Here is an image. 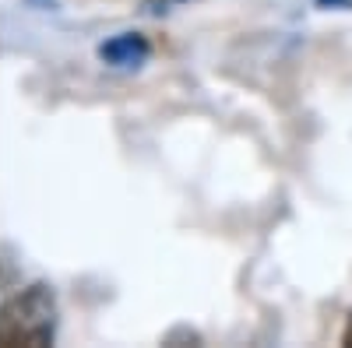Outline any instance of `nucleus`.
I'll use <instances>...</instances> for the list:
<instances>
[{
    "label": "nucleus",
    "instance_id": "nucleus-2",
    "mask_svg": "<svg viewBox=\"0 0 352 348\" xmlns=\"http://www.w3.org/2000/svg\"><path fill=\"white\" fill-rule=\"evenodd\" d=\"M148 53H152V46L141 32H120L99 46V60L109 67H138L148 60Z\"/></svg>",
    "mask_w": 352,
    "mask_h": 348
},
{
    "label": "nucleus",
    "instance_id": "nucleus-1",
    "mask_svg": "<svg viewBox=\"0 0 352 348\" xmlns=\"http://www.w3.org/2000/svg\"><path fill=\"white\" fill-rule=\"evenodd\" d=\"M56 324V299L50 285H28L0 306V345H50Z\"/></svg>",
    "mask_w": 352,
    "mask_h": 348
},
{
    "label": "nucleus",
    "instance_id": "nucleus-3",
    "mask_svg": "<svg viewBox=\"0 0 352 348\" xmlns=\"http://www.w3.org/2000/svg\"><path fill=\"white\" fill-rule=\"evenodd\" d=\"M342 345H349V348H352V321H349V327H345V334H342Z\"/></svg>",
    "mask_w": 352,
    "mask_h": 348
}]
</instances>
